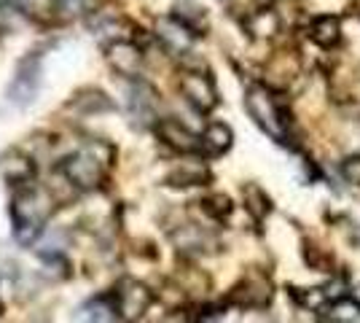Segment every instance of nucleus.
<instances>
[{"label":"nucleus","instance_id":"f257e3e1","mask_svg":"<svg viewBox=\"0 0 360 323\" xmlns=\"http://www.w3.org/2000/svg\"><path fill=\"white\" fill-rule=\"evenodd\" d=\"M54 210V194L41 186H19L11 200V224L14 237L22 246H30L32 240L44 232L46 218Z\"/></svg>","mask_w":360,"mask_h":323},{"label":"nucleus","instance_id":"f03ea898","mask_svg":"<svg viewBox=\"0 0 360 323\" xmlns=\"http://www.w3.org/2000/svg\"><path fill=\"white\" fill-rule=\"evenodd\" d=\"M245 106H248V113L255 119V124L271 135L274 140H280V143H285L288 140V122L285 116H283V110L277 106V100L271 97L269 89H264V87H250L248 94H245Z\"/></svg>","mask_w":360,"mask_h":323},{"label":"nucleus","instance_id":"7ed1b4c3","mask_svg":"<svg viewBox=\"0 0 360 323\" xmlns=\"http://www.w3.org/2000/svg\"><path fill=\"white\" fill-rule=\"evenodd\" d=\"M105 170H108L105 165L91 154L89 148H81L78 154L68 156L60 165V172L78 189V191H86V189L100 186V181L105 178Z\"/></svg>","mask_w":360,"mask_h":323},{"label":"nucleus","instance_id":"20e7f679","mask_svg":"<svg viewBox=\"0 0 360 323\" xmlns=\"http://www.w3.org/2000/svg\"><path fill=\"white\" fill-rule=\"evenodd\" d=\"M38 87H41V57H38V54H30V57H25V60L19 62L16 76L11 78L6 97H8V103H14L16 108H25L35 100Z\"/></svg>","mask_w":360,"mask_h":323},{"label":"nucleus","instance_id":"39448f33","mask_svg":"<svg viewBox=\"0 0 360 323\" xmlns=\"http://www.w3.org/2000/svg\"><path fill=\"white\" fill-rule=\"evenodd\" d=\"M113 296H116V308H119V315L124 321H137V318H143L146 310L150 308V302H153V293H150L143 283L132 280V277L119 280Z\"/></svg>","mask_w":360,"mask_h":323},{"label":"nucleus","instance_id":"423d86ee","mask_svg":"<svg viewBox=\"0 0 360 323\" xmlns=\"http://www.w3.org/2000/svg\"><path fill=\"white\" fill-rule=\"evenodd\" d=\"M180 92L186 97L188 106H194L199 113H207L218 106V92H215V84L210 76L205 73H196V70H186L180 76Z\"/></svg>","mask_w":360,"mask_h":323},{"label":"nucleus","instance_id":"0eeeda50","mask_svg":"<svg viewBox=\"0 0 360 323\" xmlns=\"http://www.w3.org/2000/svg\"><path fill=\"white\" fill-rule=\"evenodd\" d=\"M156 106H159V97L153 92V87L140 78H132V84L127 89V108H129L132 122L140 127L156 122Z\"/></svg>","mask_w":360,"mask_h":323},{"label":"nucleus","instance_id":"6e6552de","mask_svg":"<svg viewBox=\"0 0 360 323\" xmlns=\"http://www.w3.org/2000/svg\"><path fill=\"white\" fill-rule=\"evenodd\" d=\"M143 49L137 46L135 41H127V38H119L108 46V65L119 73L121 78H140V70H143Z\"/></svg>","mask_w":360,"mask_h":323},{"label":"nucleus","instance_id":"1a4fd4ad","mask_svg":"<svg viewBox=\"0 0 360 323\" xmlns=\"http://www.w3.org/2000/svg\"><path fill=\"white\" fill-rule=\"evenodd\" d=\"M156 35H159V41L165 44L167 51H172V54H186L191 44H194V32L191 27L178 19V16H169V19H159V25H156Z\"/></svg>","mask_w":360,"mask_h":323},{"label":"nucleus","instance_id":"9d476101","mask_svg":"<svg viewBox=\"0 0 360 323\" xmlns=\"http://www.w3.org/2000/svg\"><path fill=\"white\" fill-rule=\"evenodd\" d=\"M156 132H159V138L165 140L169 148H175L180 154L202 151V138H196L191 129H186V127L180 122H175V119H159V122H156Z\"/></svg>","mask_w":360,"mask_h":323},{"label":"nucleus","instance_id":"9b49d317","mask_svg":"<svg viewBox=\"0 0 360 323\" xmlns=\"http://www.w3.org/2000/svg\"><path fill=\"white\" fill-rule=\"evenodd\" d=\"M0 172H3V178L8 184L19 189V186L32 184V178H35V162L27 154L11 151V154H6L0 159Z\"/></svg>","mask_w":360,"mask_h":323},{"label":"nucleus","instance_id":"f8f14e48","mask_svg":"<svg viewBox=\"0 0 360 323\" xmlns=\"http://www.w3.org/2000/svg\"><path fill=\"white\" fill-rule=\"evenodd\" d=\"M271 296V286L261 277H248L242 286L234 289L231 302H237L242 308H264Z\"/></svg>","mask_w":360,"mask_h":323},{"label":"nucleus","instance_id":"ddd939ff","mask_svg":"<svg viewBox=\"0 0 360 323\" xmlns=\"http://www.w3.org/2000/svg\"><path fill=\"white\" fill-rule=\"evenodd\" d=\"M172 240H175L178 251H183V253H205V251L212 246L210 237L199 229V227H194V224L180 227V229L172 234Z\"/></svg>","mask_w":360,"mask_h":323},{"label":"nucleus","instance_id":"4468645a","mask_svg":"<svg viewBox=\"0 0 360 323\" xmlns=\"http://www.w3.org/2000/svg\"><path fill=\"white\" fill-rule=\"evenodd\" d=\"M81 321H119V308H116V296L110 293V296H97V299H91L86 308L81 310V315H78Z\"/></svg>","mask_w":360,"mask_h":323},{"label":"nucleus","instance_id":"2eb2a0df","mask_svg":"<svg viewBox=\"0 0 360 323\" xmlns=\"http://www.w3.org/2000/svg\"><path fill=\"white\" fill-rule=\"evenodd\" d=\"M231 148V129L226 124H210L202 135V151L218 156Z\"/></svg>","mask_w":360,"mask_h":323},{"label":"nucleus","instance_id":"dca6fc26","mask_svg":"<svg viewBox=\"0 0 360 323\" xmlns=\"http://www.w3.org/2000/svg\"><path fill=\"white\" fill-rule=\"evenodd\" d=\"M248 30L253 32V35H258V38H271V35H277V30H280V19L269 8H261V11H255L248 19Z\"/></svg>","mask_w":360,"mask_h":323},{"label":"nucleus","instance_id":"f3484780","mask_svg":"<svg viewBox=\"0 0 360 323\" xmlns=\"http://www.w3.org/2000/svg\"><path fill=\"white\" fill-rule=\"evenodd\" d=\"M205 178H207V170H205V165L186 162V165H180L175 172H169L167 184H169V186H199Z\"/></svg>","mask_w":360,"mask_h":323},{"label":"nucleus","instance_id":"a211bd4d","mask_svg":"<svg viewBox=\"0 0 360 323\" xmlns=\"http://www.w3.org/2000/svg\"><path fill=\"white\" fill-rule=\"evenodd\" d=\"M309 35L320 46H333L339 41V22H336V16H320V19H315Z\"/></svg>","mask_w":360,"mask_h":323},{"label":"nucleus","instance_id":"6ab92c4d","mask_svg":"<svg viewBox=\"0 0 360 323\" xmlns=\"http://www.w3.org/2000/svg\"><path fill=\"white\" fill-rule=\"evenodd\" d=\"M73 106L84 113H103V110H110V100L100 89H84L73 97Z\"/></svg>","mask_w":360,"mask_h":323},{"label":"nucleus","instance_id":"aec40b11","mask_svg":"<svg viewBox=\"0 0 360 323\" xmlns=\"http://www.w3.org/2000/svg\"><path fill=\"white\" fill-rule=\"evenodd\" d=\"M202 210L212 218H226L231 213V200L226 194H212V197H205L202 200Z\"/></svg>","mask_w":360,"mask_h":323},{"label":"nucleus","instance_id":"412c9836","mask_svg":"<svg viewBox=\"0 0 360 323\" xmlns=\"http://www.w3.org/2000/svg\"><path fill=\"white\" fill-rule=\"evenodd\" d=\"M245 197H248V210L255 215V218H264V215L271 210L269 200L264 197V191L261 189H255V186H250L248 191H245Z\"/></svg>","mask_w":360,"mask_h":323},{"label":"nucleus","instance_id":"4be33fe9","mask_svg":"<svg viewBox=\"0 0 360 323\" xmlns=\"http://www.w3.org/2000/svg\"><path fill=\"white\" fill-rule=\"evenodd\" d=\"M84 148H89L91 154L97 156V159H100L105 167H110V165H113V156H116V151H113V146H110V143H105V140H89Z\"/></svg>","mask_w":360,"mask_h":323},{"label":"nucleus","instance_id":"5701e85b","mask_svg":"<svg viewBox=\"0 0 360 323\" xmlns=\"http://www.w3.org/2000/svg\"><path fill=\"white\" fill-rule=\"evenodd\" d=\"M333 318L336 321H358L360 305L358 302H336L333 305Z\"/></svg>","mask_w":360,"mask_h":323},{"label":"nucleus","instance_id":"b1692460","mask_svg":"<svg viewBox=\"0 0 360 323\" xmlns=\"http://www.w3.org/2000/svg\"><path fill=\"white\" fill-rule=\"evenodd\" d=\"M51 3L60 8L62 14H81L84 6H86V0H51Z\"/></svg>","mask_w":360,"mask_h":323},{"label":"nucleus","instance_id":"393cba45","mask_svg":"<svg viewBox=\"0 0 360 323\" xmlns=\"http://www.w3.org/2000/svg\"><path fill=\"white\" fill-rule=\"evenodd\" d=\"M345 172H347V178H349L352 184L360 186V159H352V162H347Z\"/></svg>","mask_w":360,"mask_h":323},{"label":"nucleus","instance_id":"a878e982","mask_svg":"<svg viewBox=\"0 0 360 323\" xmlns=\"http://www.w3.org/2000/svg\"><path fill=\"white\" fill-rule=\"evenodd\" d=\"M352 302H358V305H360V283L352 289Z\"/></svg>","mask_w":360,"mask_h":323},{"label":"nucleus","instance_id":"bb28decb","mask_svg":"<svg viewBox=\"0 0 360 323\" xmlns=\"http://www.w3.org/2000/svg\"><path fill=\"white\" fill-rule=\"evenodd\" d=\"M221 3H229V0H221Z\"/></svg>","mask_w":360,"mask_h":323}]
</instances>
